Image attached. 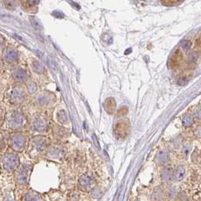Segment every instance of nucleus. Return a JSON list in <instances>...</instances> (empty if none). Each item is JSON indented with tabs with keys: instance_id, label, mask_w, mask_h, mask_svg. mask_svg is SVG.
Wrapping results in <instances>:
<instances>
[{
	"instance_id": "nucleus-9",
	"label": "nucleus",
	"mask_w": 201,
	"mask_h": 201,
	"mask_svg": "<svg viewBox=\"0 0 201 201\" xmlns=\"http://www.w3.org/2000/svg\"><path fill=\"white\" fill-rule=\"evenodd\" d=\"M185 175V170L184 169L183 166H178L177 167L176 170H175V178L176 181H181L184 178Z\"/></svg>"
},
{
	"instance_id": "nucleus-17",
	"label": "nucleus",
	"mask_w": 201,
	"mask_h": 201,
	"mask_svg": "<svg viewBox=\"0 0 201 201\" xmlns=\"http://www.w3.org/2000/svg\"><path fill=\"white\" fill-rule=\"evenodd\" d=\"M4 4H5V7L8 9H10V10L15 9L16 7V3L14 0H5Z\"/></svg>"
},
{
	"instance_id": "nucleus-5",
	"label": "nucleus",
	"mask_w": 201,
	"mask_h": 201,
	"mask_svg": "<svg viewBox=\"0 0 201 201\" xmlns=\"http://www.w3.org/2000/svg\"><path fill=\"white\" fill-rule=\"evenodd\" d=\"M5 59L6 61L10 62V63L17 61L18 59V52L14 51V50H9V51H8L7 52L5 53Z\"/></svg>"
},
{
	"instance_id": "nucleus-7",
	"label": "nucleus",
	"mask_w": 201,
	"mask_h": 201,
	"mask_svg": "<svg viewBox=\"0 0 201 201\" xmlns=\"http://www.w3.org/2000/svg\"><path fill=\"white\" fill-rule=\"evenodd\" d=\"M13 76H14V78L16 80L20 82L25 81L27 79V75L25 73V71L22 70V69H18V70L14 71V73H13Z\"/></svg>"
},
{
	"instance_id": "nucleus-22",
	"label": "nucleus",
	"mask_w": 201,
	"mask_h": 201,
	"mask_svg": "<svg viewBox=\"0 0 201 201\" xmlns=\"http://www.w3.org/2000/svg\"><path fill=\"white\" fill-rule=\"evenodd\" d=\"M53 15L56 17L58 18H63V14H62L61 11H54L53 12Z\"/></svg>"
},
{
	"instance_id": "nucleus-1",
	"label": "nucleus",
	"mask_w": 201,
	"mask_h": 201,
	"mask_svg": "<svg viewBox=\"0 0 201 201\" xmlns=\"http://www.w3.org/2000/svg\"><path fill=\"white\" fill-rule=\"evenodd\" d=\"M18 164V157L14 154L6 155L3 159L4 168L9 171L13 170Z\"/></svg>"
},
{
	"instance_id": "nucleus-11",
	"label": "nucleus",
	"mask_w": 201,
	"mask_h": 201,
	"mask_svg": "<svg viewBox=\"0 0 201 201\" xmlns=\"http://www.w3.org/2000/svg\"><path fill=\"white\" fill-rule=\"evenodd\" d=\"M168 159H169L168 153L166 152L161 151L159 153L158 156H157V162L160 164H164L167 162Z\"/></svg>"
},
{
	"instance_id": "nucleus-24",
	"label": "nucleus",
	"mask_w": 201,
	"mask_h": 201,
	"mask_svg": "<svg viewBox=\"0 0 201 201\" xmlns=\"http://www.w3.org/2000/svg\"><path fill=\"white\" fill-rule=\"evenodd\" d=\"M29 3L31 4L32 5H36L39 3V0H28Z\"/></svg>"
},
{
	"instance_id": "nucleus-4",
	"label": "nucleus",
	"mask_w": 201,
	"mask_h": 201,
	"mask_svg": "<svg viewBox=\"0 0 201 201\" xmlns=\"http://www.w3.org/2000/svg\"><path fill=\"white\" fill-rule=\"evenodd\" d=\"M24 92L21 88H14L11 93V100L13 102H20L23 100Z\"/></svg>"
},
{
	"instance_id": "nucleus-6",
	"label": "nucleus",
	"mask_w": 201,
	"mask_h": 201,
	"mask_svg": "<svg viewBox=\"0 0 201 201\" xmlns=\"http://www.w3.org/2000/svg\"><path fill=\"white\" fill-rule=\"evenodd\" d=\"M173 171L171 167H166L162 173V179L164 182H169L173 177Z\"/></svg>"
},
{
	"instance_id": "nucleus-16",
	"label": "nucleus",
	"mask_w": 201,
	"mask_h": 201,
	"mask_svg": "<svg viewBox=\"0 0 201 201\" xmlns=\"http://www.w3.org/2000/svg\"><path fill=\"white\" fill-rule=\"evenodd\" d=\"M191 46H192V43H191L189 40L185 39V40H182V42H181V46H182V48H183L185 51H188V50H190V48H191Z\"/></svg>"
},
{
	"instance_id": "nucleus-10",
	"label": "nucleus",
	"mask_w": 201,
	"mask_h": 201,
	"mask_svg": "<svg viewBox=\"0 0 201 201\" xmlns=\"http://www.w3.org/2000/svg\"><path fill=\"white\" fill-rule=\"evenodd\" d=\"M194 123V117L190 114H186L182 118V125L185 127H190Z\"/></svg>"
},
{
	"instance_id": "nucleus-12",
	"label": "nucleus",
	"mask_w": 201,
	"mask_h": 201,
	"mask_svg": "<svg viewBox=\"0 0 201 201\" xmlns=\"http://www.w3.org/2000/svg\"><path fill=\"white\" fill-rule=\"evenodd\" d=\"M33 68H34V71H36V72L38 73H42L45 71V68L44 67H43V65L38 61H34V63H33Z\"/></svg>"
},
{
	"instance_id": "nucleus-18",
	"label": "nucleus",
	"mask_w": 201,
	"mask_h": 201,
	"mask_svg": "<svg viewBox=\"0 0 201 201\" xmlns=\"http://www.w3.org/2000/svg\"><path fill=\"white\" fill-rule=\"evenodd\" d=\"M19 178L20 181H21V182H23V183L26 182V179H27V171H26V169H24V170L21 171Z\"/></svg>"
},
{
	"instance_id": "nucleus-13",
	"label": "nucleus",
	"mask_w": 201,
	"mask_h": 201,
	"mask_svg": "<svg viewBox=\"0 0 201 201\" xmlns=\"http://www.w3.org/2000/svg\"><path fill=\"white\" fill-rule=\"evenodd\" d=\"M30 22H31L32 25H33L36 29H37V30H41V29H42V23H41L40 21H39V20L37 19L36 17H30Z\"/></svg>"
},
{
	"instance_id": "nucleus-8",
	"label": "nucleus",
	"mask_w": 201,
	"mask_h": 201,
	"mask_svg": "<svg viewBox=\"0 0 201 201\" xmlns=\"http://www.w3.org/2000/svg\"><path fill=\"white\" fill-rule=\"evenodd\" d=\"M79 185L83 187V189L86 190L88 187H90L91 185H92V179L88 176H83L81 179L79 180Z\"/></svg>"
},
{
	"instance_id": "nucleus-25",
	"label": "nucleus",
	"mask_w": 201,
	"mask_h": 201,
	"mask_svg": "<svg viewBox=\"0 0 201 201\" xmlns=\"http://www.w3.org/2000/svg\"><path fill=\"white\" fill-rule=\"evenodd\" d=\"M178 1H183V0H178Z\"/></svg>"
},
{
	"instance_id": "nucleus-19",
	"label": "nucleus",
	"mask_w": 201,
	"mask_h": 201,
	"mask_svg": "<svg viewBox=\"0 0 201 201\" xmlns=\"http://www.w3.org/2000/svg\"><path fill=\"white\" fill-rule=\"evenodd\" d=\"M187 83H188V79L185 77L180 78L178 80V84L179 85V86H185V85H187Z\"/></svg>"
},
{
	"instance_id": "nucleus-3",
	"label": "nucleus",
	"mask_w": 201,
	"mask_h": 201,
	"mask_svg": "<svg viewBox=\"0 0 201 201\" xmlns=\"http://www.w3.org/2000/svg\"><path fill=\"white\" fill-rule=\"evenodd\" d=\"M22 121H23L22 116L20 115L19 113L15 112L11 116L9 124H10L11 127H12V128H18L22 125Z\"/></svg>"
},
{
	"instance_id": "nucleus-14",
	"label": "nucleus",
	"mask_w": 201,
	"mask_h": 201,
	"mask_svg": "<svg viewBox=\"0 0 201 201\" xmlns=\"http://www.w3.org/2000/svg\"><path fill=\"white\" fill-rule=\"evenodd\" d=\"M191 160L193 163H197L201 161V151L198 150H194L191 154Z\"/></svg>"
},
{
	"instance_id": "nucleus-2",
	"label": "nucleus",
	"mask_w": 201,
	"mask_h": 201,
	"mask_svg": "<svg viewBox=\"0 0 201 201\" xmlns=\"http://www.w3.org/2000/svg\"><path fill=\"white\" fill-rule=\"evenodd\" d=\"M11 145L13 147L14 149L18 150L24 146L25 139L24 137L21 135H14L11 138Z\"/></svg>"
},
{
	"instance_id": "nucleus-15",
	"label": "nucleus",
	"mask_w": 201,
	"mask_h": 201,
	"mask_svg": "<svg viewBox=\"0 0 201 201\" xmlns=\"http://www.w3.org/2000/svg\"><path fill=\"white\" fill-rule=\"evenodd\" d=\"M198 53L196 52V51H193V52H190L188 55H187V61H188L190 63H194V62L197 61V60L198 59Z\"/></svg>"
},
{
	"instance_id": "nucleus-20",
	"label": "nucleus",
	"mask_w": 201,
	"mask_h": 201,
	"mask_svg": "<svg viewBox=\"0 0 201 201\" xmlns=\"http://www.w3.org/2000/svg\"><path fill=\"white\" fill-rule=\"evenodd\" d=\"M194 116H195V117L199 119V120H201V108H199L195 110V111H194Z\"/></svg>"
},
{
	"instance_id": "nucleus-23",
	"label": "nucleus",
	"mask_w": 201,
	"mask_h": 201,
	"mask_svg": "<svg viewBox=\"0 0 201 201\" xmlns=\"http://www.w3.org/2000/svg\"><path fill=\"white\" fill-rule=\"evenodd\" d=\"M194 134L196 135L197 137H199V138L201 137V126H199L198 128L196 129V131H195V132H194Z\"/></svg>"
},
{
	"instance_id": "nucleus-21",
	"label": "nucleus",
	"mask_w": 201,
	"mask_h": 201,
	"mask_svg": "<svg viewBox=\"0 0 201 201\" xmlns=\"http://www.w3.org/2000/svg\"><path fill=\"white\" fill-rule=\"evenodd\" d=\"M178 197H179V200H188L187 196L184 192L180 193V194H178Z\"/></svg>"
}]
</instances>
